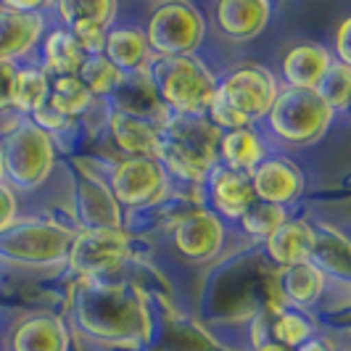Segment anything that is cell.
<instances>
[{
    "instance_id": "cell-1",
    "label": "cell",
    "mask_w": 351,
    "mask_h": 351,
    "mask_svg": "<svg viewBox=\"0 0 351 351\" xmlns=\"http://www.w3.org/2000/svg\"><path fill=\"white\" fill-rule=\"evenodd\" d=\"M74 317L90 338L111 346H141L151 333L148 312L124 288L85 282L74 296Z\"/></svg>"
},
{
    "instance_id": "cell-2",
    "label": "cell",
    "mask_w": 351,
    "mask_h": 351,
    "mask_svg": "<svg viewBox=\"0 0 351 351\" xmlns=\"http://www.w3.org/2000/svg\"><path fill=\"white\" fill-rule=\"evenodd\" d=\"M222 132L206 117L169 114L158 127L156 161L167 175L182 182H206L217 167V148Z\"/></svg>"
},
{
    "instance_id": "cell-3",
    "label": "cell",
    "mask_w": 351,
    "mask_h": 351,
    "mask_svg": "<svg viewBox=\"0 0 351 351\" xmlns=\"http://www.w3.org/2000/svg\"><path fill=\"white\" fill-rule=\"evenodd\" d=\"M148 80L169 114L206 117L217 93V77L195 56H154Z\"/></svg>"
},
{
    "instance_id": "cell-4",
    "label": "cell",
    "mask_w": 351,
    "mask_h": 351,
    "mask_svg": "<svg viewBox=\"0 0 351 351\" xmlns=\"http://www.w3.org/2000/svg\"><path fill=\"white\" fill-rule=\"evenodd\" d=\"M56 143L32 119L21 117L0 141L3 182L14 191H35L53 172Z\"/></svg>"
},
{
    "instance_id": "cell-5",
    "label": "cell",
    "mask_w": 351,
    "mask_h": 351,
    "mask_svg": "<svg viewBox=\"0 0 351 351\" xmlns=\"http://www.w3.org/2000/svg\"><path fill=\"white\" fill-rule=\"evenodd\" d=\"M333 111L322 104L315 90L280 88L267 114L269 130L288 145H312L333 124Z\"/></svg>"
},
{
    "instance_id": "cell-6",
    "label": "cell",
    "mask_w": 351,
    "mask_h": 351,
    "mask_svg": "<svg viewBox=\"0 0 351 351\" xmlns=\"http://www.w3.org/2000/svg\"><path fill=\"white\" fill-rule=\"evenodd\" d=\"M74 232L58 222L27 219L0 232V259L24 267H51L66 262Z\"/></svg>"
},
{
    "instance_id": "cell-7",
    "label": "cell",
    "mask_w": 351,
    "mask_h": 351,
    "mask_svg": "<svg viewBox=\"0 0 351 351\" xmlns=\"http://www.w3.org/2000/svg\"><path fill=\"white\" fill-rule=\"evenodd\" d=\"M143 35L154 56H193L206 37V21L191 3H161Z\"/></svg>"
},
{
    "instance_id": "cell-8",
    "label": "cell",
    "mask_w": 351,
    "mask_h": 351,
    "mask_svg": "<svg viewBox=\"0 0 351 351\" xmlns=\"http://www.w3.org/2000/svg\"><path fill=\"white\" fill-rule=\"evenodd\" d=\"M130 256V235L124 230H80L71 238L66 264L82 280L111 272Z\"/></svg>"
},
{
    "instance_id": "cell-9",
    "label": "cell",
    "mask_w": 351,
    "mask_h": 351,
    "mask_svg": "<svg viewBox=\"0 0 351 351\" xmlns=\"http://www.w3.org/2000/svg\"><path fill=\"white\" fill-rule=\"evenodd\" d=\"M217 90L238 114H243L254 124L269 114L280 93V85L269 69H264L259 64H243L230 71L222 82H217Z\"/></svg>"
},
{
    "instance_id": "cell-10",
    "label": "cell",
    "mask_w": 351,
    "mask_h": 351,
    "mask_svg": "<svg viewBox=\"0 0 351 351\" xmlns=\"http://www.w3.org/2000/svg\"><path fill=\"white\" fill-rule=\"evenodd\" d=\"M108 191L119 206L145 209L167 193V172L156 158H122L108 177Z\"/></svg>"
},
{
    "instance_id": "cell-11",
    "label": "cell",
    "mask_w": 351,
    "mask_h": 351,
    "mask_svg": "<svg viewBox=\"0 0 351 351\" xmlns=\"http://www.w3.org/2000/svg\"><path fill=\"white\" fill-rule=\"evenodd\" d=\"M172 238L188 262H211L225 246V225L209 209H195L172 228Z\"/></svg>"
},
{
    "instance_id": "cell-12",
    "label": "cell",
    "mask_w": 351,
    "mask_h": 351,
    "mask_svg": "<svg viewBox=\"0 0 351 351\" xmlns=\"http://www.w3.org/2000/svg\"><path fill=\"white\" fill-rule=\"evenodd\" d=\"M74 214L80 230H122V206L101 177L82 172L74 185Z\"/></svg>"
},
{
    "instance_id": "cell-13",
    "label": "cell",
    "mask_w": 351,
    "mask_h": 351,
    "mask_svg": "<svg viewBox=\"0 0 351 351\" xmlns=\"http://www.w3.org/2000/svg\"><path fill=\"white\" fill-rule=\"evenodd\" d=\"M251 191L256 201L275 204V206H288L293 204L304 191V175L291 158H264L262 164L248 175Z\"/></svg>"
},
{
    "instance_id": "cell-14",
    "label": "cell",
    "mask_w": 351,
    "mask_h": 351,
    "mask_svg": "<svg viewBox=\"0 0 351 351\" xmlns=\"http://www.w3.org/2000/svg\"><path fill=\"white\" fill-rule=\"evenodd\" d=\"M272 5L267 0H222L214 5V24L219 35L232 43H248L267 29Z\"/></svg>"
},
{
    "instance_id": "cell-15",
    "label": "cell",
    "mask_w": 351,
    "mask_h": 351,
    "mask_svg": "<svg viewBox=\"0 0 351 351\" xmlns=\"http://www.w3.org/2000/svg\"><path fill=\"white\" fill-rule=\"evenodd\" d=\"M114 111H122L130 117H141L145 122L161 127L169 111L161 106L156 90L148 80V71H135V74H122L119 85L108 95Z\"/></svg>"
},
{
    "instance_id": "cell-16",
    "label": "cell",
    "mask_w": 351,
    "mask_h": 351,
    "mask_svg": "<svg viewBox=\"0 0 351 351\" xmlns=\"http://www.w3.org/2000/svg\"><path fill=\"white\" fill-rule=\"evenodd\" d=\"M209 185V204L214 217H225V219H241L243 211L256 201L251 191V180L241 172H230L225 167H214L206 177Z\"/></svg>"
},
{
    "instance_id": "cell-17",
    "label": "cell",
    "mask_w": 351,
    "mask_h": 351,
    "mask_svg": "<svg viewBox=\"0 0 351 351\" xmlns=\"http://www.w3.org/2000/svg\"><path fill=\"white\" fill-rule=\"evenodd\" d=\"M333 61L330 51L319 43H296L291 45L280 61V74L285 80V88L315 90L322 74L328 71Z\"/></svg>"
},
{
    "instance_id": "cell-18",
    "label": "cell",
    "mask_w": 351,
    "mask_h": 351,
    "mask_svg": "<svg viewBox=\"0 0 351 351\" xmlns=\"http://www.w3.org/2000/svg\"><path fill=\"white\" fill-rule=\"evenodd\" d=\"M315 232L317 228L309 225L306 219H285L280 228L264 241L267 256L282 269L309 262L312 251H315Z\"/></svg>"
},
{
    "instance_id": "cell-19",
    "label": "cell",
    "mask_w": 351,
    "mask_h": 351,
    "mask_svg": "<svg viewBox=\"0 0 351 351\" xmlns=\"http://www.w3.org/2000/svg\"><path fill=\"white\" fill-rule=\"evenodd\" d=\"M43 27H45V19L40 11L21 14L0 5V61L14 64L16 58L27 56L40 43Z\"/></svg>"
},
{
    "instance_id": "cell-20",
    "label": "cell",
    "mask_w": 351,
    "mask_h": 351,
    "mask_svg": "<svg viewBox=\"0 0 351 351\" xmlns=\"http://www.w3.org/2000/svg\"><path fill=\"white\" fill-rule=\"evenodd\" d=\"M14 351H69V330L56 315L24 317L11 338Z\"/></svg>"
},
{
    "instance_id": "cell-21",
    "label": "cell",
    "mask_w": 351,
    "mask_h": 351,
    "mask_svg": "<svg viewBox=\"0 0 351 351\" xmlns=\"http://www.w3.org/2000/svg\"><path fill=\"white\" fill-rule=\"evenodd\" d=\"M264 158H267V145H264L262 135L254 127L222 132L219 148H217V164L219 167H225L230 172L251 175Z\"/></svg>"
},
{
    "instance_id": "cell-22",
    "label": "cell",
    "mask_w": 351,
    "mask_h": 351,
    "mask_svg": "<svg viewBox=\"0 0 351 351\" xmlns=\"http://www.w3.org/2000/svg\"><path fill=\"white\" fill-rule=\"evenodd\" d=\"M104 56L122 74L148 71L151 61H154V53L148 48V40L135 27H111L108 35H106Z\"/></svg>"
},
{
    "instance_id": "cell-23",
    "label": "cell",
    "mask_w": 351,
    "mask_h": 351,
    "mask_svg": "<svg viewBox=\"0 0 351 351\" xmlns=\"http://www.w3.org/2000/svg\"><path fill=\"white\" fill-rule=\"evenodd\" d=\"M108 130L111 138L119 145V151L127 158H156L158 145V127L145 122L141 117H130L122 111L108 114Z\"/></svg>"
},
{
    "instance_id": "cell-24",
    "label": "cell",
    "mask_w": 351,
    "mask_h": 351,
    "mask_svg": "<svg viewBox=\"0 0 351 351\" xmlns=\"http://www.w3.org/2000/svg\"><path fill=\"white\" fill-rule=\"evenodd\" d=\"M278 285H280L282 299L288 301V304H293L299 309H306V306H315L317 301L325 296L328 278L312 262H301L280 269Z\"/></svg>"
},
{
    "instance_id": "cell-25",
    "label": "cell",
    "mask_w": 351,
    "mask_h": 351,
    "mask_svg": "<svg viewBox=\"0 0 351 351\" xmlns=\"http://www.w3.org/2000/svg\"><path fill=\"white\" fill-rule=\"evenodd\" d=\"M309 262L322 269L325 278L346 282L349 280V241L343 232L322 228L315 232V251Z\"/></svg>"
},
{
    "instance_id": "cell-26",
    "label": "cell",
    "mask_w": 351,
    "mask_h": 351,
    "mask_svg": "<svg viewBox=\"0 0 351 351\" xmlns=\"http://www.w3.org/2000/svg\"><path fill=\"white\" fill-rule=\"evenodd\" d=\"M56 11L64 19L66 32L90 29V27L111 29V21L117 16V3H111V0H64V3H56Z\"/></svg>"
},
{
    "instance_id": "cell-27",
    "label": "cell",
    "mask_w": 351,
    "mask_h": 351,
    "mask_svg": "<svg viewBox=\"0 0 351 351\" xmlns=\"http://www.w3.org/2000/svg\"><path fill=\"white\" fill-rule=\"evenodd\" d=\"M93 95L90 90L80 82L77 74H61V77H51V90H48V108L56 114L66 117V119H77L82 114H88L93 106Z\"/></svg>"
},
{
    "instance_id": "cell-28",
    "label": "cell",
    "mask_w": 351,
    "mask_h": 351,
    "mask_svg": "<svg viewBox=\"0 0 351 351\" xmlns=\"http://www.w3.org/2000/svg\"><path fill=\"white\" fill-rule=\"evenodd\" d=\"M43 58H45V74L48 77H61V74H77L85 53L80 51L77 40L66 29H56L43 40Z\"/></svg>"
},
{
    "instance_id": "cell-29",
    "label": "cell",
    "mask_w": 351,
    "mask_h": 351,
    "mask_svg": "<svg viewBox=\"0 0 351 351\" xmlns=\"http://www.w3.org/2000/svg\"><path fill=\"white\" fill-rule=\"evenodd\" d=\"M48 90H51V77L45 74L43 66H27L16 69L14 80V95H11V108H16L19 114L32 117L48 104Z\"/></svg>"
},
{
    "instance_id": "cell-30",
    "label": "cell",
    "mask_w": 351,
    "mask_h": 351,
    "mask_svg": "<svg viewBox=\"0 0 351 351\" xmlns=\"http://www.w3.org/2000/svg\"><path fill=\"white\" fill-rule=\"evenodd\" d=\"M77 77L90 90L93 98H108L114 93V88L119 85L122 71L117 69L104 53H98V56H85V61H82V66L77 71Z\"/></svg>"
},
{
    "instance_id": "cell-31",
    "label": "cell",
    "mask_w": 351,
    "mask_h": 351,
    "mask_svg": "<svg viewBox=\"0 0 351 351\" xmlns=\"http://www.w3.org/2000/svg\"><path fill=\"white\" fill-rule=\"evenodd\" d=\"M269 335L275 343H280L285 349H299L304 341H309L315 335V322L304 315L301 309H282L280 315H275L269 325Z\"/></svg>"
},
{
    "instance_id": "cell-32",
    "label": "cell",
    "mask_w": 351,
    "mask_h": 351,
    "mask_svg": "<svg viewBox=\"0 0 351 351\" xmlns=\"http://www.w3.org/2000/svg\"><path fill=\"white\" fill-rule=\"evenodd\" d=\"M315 93L322 98V104L330 111H346L349 108V93H351V66L341 61H330L328 71L317 82Z\"/></svg>"
},
{
    "instance_id": "cell-33",
    "label": "cell",
    "mask_w": 351,
    "mask_h": 351,
    "mask_svg": "<svg viewBox=\"0 0 351 351\" xmlns=\"http://www.w3.org/2000/svg\"><path fill=\"white\" fill-rule=\"evenodd\" d=\"M285 219H288V211L282 209V206L264 204V201H254V204L243 211V217H241L238 222H241L243 232H248L251 238H256V241H267V238L280 228Z\"/></svg>"
},
{
    "instance_id": "cell-34",
    "label": "cell",
    "mask_w": 351,
    "mask_h": 351,
    "mask_svg": "<svg viewBox=\"0 0 351 351\" xmlns=\"http://www.w3.org/2000/svg\"><path fill=\"white\" fill-rule=\"evenodd\" d=\"M27 119H32V122L43 130V132H48V135H56V132H64V130H69L71 127V119H66V117H61V114H56L53 108H48V106H43L40 111H35L32 117H27Z\"/></svg>"
},
{
    "instance_id": "cell-35",
    "label": "cell",
    "mask_w": 351,
    "mask_h": 351,
    "mask_svg": "<svg viewBox=\"0 0 351 351\" xmlns=\"http://www.w3.org/2000/svg\"><path fill=\"white\" fill-rule=\"evenodd\" d=\"M16 214H19V198L16 191L5 182H0V232L8 230L14 222H16Z\"/></svg>"
},
{
    "instance_id": "cell-36",
    "label": "cell",
    "mask_w": 351,
    "mask_h": 351,
    "mask_svg": "<svg viewBox=\"0 0 351 351\" xmlns=\"http://www.w3.org/2000/svg\"><path fill=\"white\" fill-rule=\"evenodd\" d=\"M14 80H16V64L0 61V111L11 108V95H14Z\"/></svg>"
},
{
    "instance_id": "cell-37",
    "label": "cell",
    "mask_w": 351,
    "mask_h": 351,
    "mask_svg": "<svg viewBox=\"0 0 351 351\" xmlns=\"http://www.w3.org/2000/svg\"><path fill=\"white\" fill-rule=\"evenodd\" d=\"M349 35H351V19H343L341 27H338V35H335V56H338V61L346 64V66H351Z\"/></svg>"
},
{
    "instance_id": "cell-38",
    "label": "cell",
    "mask_w": 351,
    "mask_h": 351,
    "mask_svg": "<svg viewBox=\"0 0 351 351\" xmlns=\"http://www.w3.org/2000/svg\"><path fill=\"white\" fill-rule=\"evenodd\" d=\"M293 351H333V346H330L325 338H317V335H312L309 341H304L299 349H293Z\"/></svg>"
},
{
    "instance_id": "cell-39",
    "label": "cell",
    "mask_w": 351,
    "mask_h": 351,
    "mask_svg": "<svg viewBox=\"0 0 351 351\" xmlns=\"http://www.w3.org/2000/svg\"><path fill=\"white\" fill-rule=\"evenodd\" d=\"M256 351H291V349H285V346L275 343V341H264V343H259V346H256Z\"/></svg>"
},
{
    "instance_id": "cell-40",
    "label": "cell",
    "mask_w": 351,
    "mask_h": 351,
    "mask_svg": "<svg viewBox=\"0 0 351 351\" xmlns=\"http://www.w3.org/2000/svg\"><path fill=\"white\" fill-rule=\"evenodd\" d=\"M0 182H3V167H0Z\"/></svg>"
}]
</instances>
